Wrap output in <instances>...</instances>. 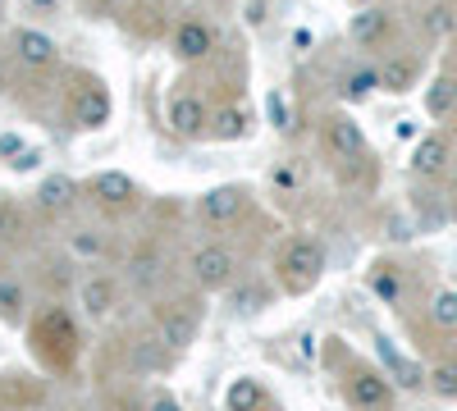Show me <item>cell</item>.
Listing matches in <instances>:
<instances>
[{"label":"cell","instance_id":"13","mask_svg":"<svg viewBox=\"0 0 457 411\" xmlns=\"http://www.w3.org/2000/svg\"><path fill=\"white\" fill-rule=\"evenodd\" d=\"M389 32H394V14L385 5H361L353 14V23H348V37H353L357 46H379Z\"/></svg>","mask_w":457,"mask_h":411},{"label":"cell","instance_id":"24","mask_svg":"<svg viewBox=\"0 0 457 411\" xmlns=\"http://www.w3.org/2000/svg\"><path fill=\"white\" fill-rule=\"evenodd\" d=\"M430 325L444 329V333L457 329V288H439V292L430 297Z\"/></svg>","mask_w":457,"mask_h":411},{"label":"cell","instance_id":"18","mask_svg":"<svg viewBox=\"0 0 457 411\" xmlns=\"http://www.w3.org/2000/svg\"><path fill=\"white\" fill-rule=\"evenodd\" d=\"M37 206H42L46 215H69L73 206H79V188H73V178L46 174L42 188H37Z\"/></svg>","mask_w":457,"mask_h":411},{"label":"cell","instance_id":"37","mask_svg":"<svg viewBox=\"0 0 457 411\" xmlns=\"http://www.w3.org/2000/svg\"><path fill=\"white\" fill-rule=\"evenodd\" d=\"M357 5H375V0H357Z\"/></svg>","mask_w":457,"mask_h":411},{"label":"cell","instance_id":"4","mask_svg":"<svg viewBox=\"0 0 457 411\" xmlns=\"http://www.w3.org/2000/svg\"><path fill=\"white\" fill-rule=\"evenodd\" d=\"M187 275H193L197 288L215 292V288H228L238 275V256L234 247H224V242H202L193 256H187Z\"/></svg>","mask_w":457,"mask_h":411},{"label":"cell","instance_id":"26","mask_svg":"<svg viewBox=\"0 0 457 411\" xmlns=\"http://www.w3.org/2000/svg\"><path fill=\"white\" fill-rule=\"evenodd\" d=\"M430 393H439L444 402H457V361L453 357L430 370Z\"/></svg>","mask_w":457,"mask_h":411},{"label":"cell","instance_id":"29","mask_svg":"<svg viewBox=\"0 0 457 411\" xmlns=\"http://www.w3.org/2000/svg\"><path fill=\"white\" fill-rule=\"evenodd\" d=\"M165 361H170V348L161 339H146V343L133 348V366L137 370H165Z\"/></svg>","mask_w":457,"mask_h":411},{"label":"cell","instance_id":"19","mask_svg":"<svg viewBox=\"0 0 457 411\" xmlns=\"http://www.w3.org/2000/svg\"><path fill=\"white\" fill-rule=\"evenodd\" d=\"M366 284H370V292H375L385 307H398V302H403V275H398V266H389V260L370 266Z\"/></svg>","mask_w":457,"mask_h":411},{"label":"cell","instance_id":"30","mask_svg":"<svg viewBox=\"0 0 457 411\" xmlns=\"http://www.w3.org/2000/svg\"><path fill=\"white\" fill-rule=\"evenodd\" d=\"M151 279H156V256L129 260V284H133V288H151Z\"/></svg>","mask_w":457,"mask_h":411},{"label":"cell","instance_id":"25","mask_svg":"<svg viewBox=\"0 0 457 411\" xmlns=\"http://www.w3.org/2000/svg\"><path fill=\"white\" fill-rule=\"evenodd\" d=\"M375 87H379V69H353V73H343V83H338L343 101H366Z\"/></svg>","mask_w":457,"mask_h":411},{"label":"cell","instance_id":"34","mask_svg":"<svg viewBox=\"0 0 457 411\" xmlns=\"http://www.w3.org/2000/svg\"><path fill=\"white\" fill-rule=\"evenodd\" d=\"M19 152H23V146H19V137H14V133L0 137V156H19Z\"/></svg>","mask_w":457,"mask_h":411},{"label":"cell","instance_id":"27","mask_svg":"<svg viewBox=\"0 0 457 411\" xmlns=\"http://www.w3.org/2000/svg\"><path fill=\"white\" fill-rule=\"evenodd\" d=\"M69 251L79 256V260H96V256H105V234H96V229L69 234Z\"/></svg>","mask_w":457,"mask_h":411},{"label":"cell","instance_id":"11","mask_svg":"<svg viewBox=\"0 0 457 411\" xmlns=\"http://www.w3.org/2000/svg\"><path fill=\"white\" fill-rule=\"evenodd\" d=\"M325 142L338 160H361L366 156V133L357 128V119L348 115H329L325 119Z\"/></svg>","mask_w":457,"mask_h":411},{"label":"cell","instance_id":"2","mask_svg":"<svg viewBox=\"0 0 457 411\" xmlns=\"http://www.w3.org/2000/svg\"><path fill=\"white\" fill-rule=\"evenodd\" d=\"M325 275V247L316 238H288L279 251V279L288 292H307Z\"/></svg>","mask_w":457,"mask_h":411},{"label":"cell","instance_id":"10","mask_svg":"<svg viewBox=\"0 0 457 411\" xmlns=\"http://www.w3.org/2000/svg\"><path fill=\"white\" fill-rule=\"evenodd\" d=\"M215 51V28L206 19H183L174 28V55L183 64H193V60H206Z\"/></svg>","mask_w":457,"mask_h":411},{"label":"cell","instance_id":"7","mask_svg":"<svg viewBox=\"0 0 457 411\" xmlns=\"http://www.w3.org/2000/svg\"><path fill=\"white\" fill-rule=\"evenodd\" d=\"M87 197H92L96 206H105V210H129V206L137 201V183H133L129 174H120V169H101V174L87 183Z\"/></svg>","mask_w":457,"mask_h":411},{"label":"cell","instance_id":"31","mask_svg":"<svg viewBox=\"0 0 457 411\" xmlns=\"http://www.w3.org/2000/svg\"><path fill=\"white\" fill-rule=\"evenodd\" d=\"M265 110H270V124H275V128H293V124H288V101H284V92H275L270 101H265Z\"/></svg>","mask_w":457,"mask_h":411},{"label":"cell","instance_id":"21","mask_svg":"<svg viewBox=\"0 0 457 411\" xmlns=\"http://www.w3.org/2000/svg\"><path fill=\"white\" fill-rule=\"evenodd\" d=\"M23 316H28V288H23L19 275H5V279H0V320L19 325Z\"/></svg>","mask_w":457,"mask_h":411},{"label":"cell","instance_id":"35","mask_svg":"<svg viewBox=\"0 0 457 411\" xmlns=\"http://www.w3.org/2000/svg\"><path fill=\"white\" fill-rule=\"evenodd\" d=\"M0 92H5V60H0Z\"/></svg>","mask_w":457,"mask_h":411},{"label":"cell","instance_id":"8","mask_svg":"<svg viewBox=\"0 0 457 411\" xmlns=\"http://www.w3.org/2000/svg\"><path fill=\"white\" fill-rule=\"evenodd\" d=\"M243 206H247V188H238V183H220V188L202 193L197 215H202L206 224H228V219L243 215Z\"/></svg>","mask_w":457,"mask_h":411},{"label":"cell","instance_id":"36","mask_svg":"<svg viewBox=\"0 0 457 411\" xmlns=\"http://www.w3.org/2000/svg\"><path fill=\"white\" fill-rule=\"evenodd\" d=\"M448 215H453V219H457V197H453V206H448Z\"/></svg>","mask_w":457,"mask_h":411},{"label":"cell","instance_id":"38","mask_svg":"<svg viewBox=\"0 0 457 411\" xmlns=\"http://www.w3.org/2000/svg\"><path fill=\"white\" fill-rule=\"evenodd\" d=\"M453 128H457V115H453Z\"/></svg>","mask_w":457,"mask_h":411},{"label":"cell","instance_id":"20","mask_svg":"<svg viewBox=\"0 0 457 411\" xmlns=\"http://www.w3.org/2000/svg\"><path fill=\"white\" fill-rule=\"evenodd\" d=\"M261 407H265V389L252 375H238L224 389V411H261Z\"/></svg>","mask_w":457,"mask_h":411},{"label":"cell","instance_id":"14","mask_svg":"<svg viewBox=\"0 0 457 411\" xmlns=\"http://www.w3.org/2000/svg\"><path fill=\"white\" fill-rule=\"evenodd\" d=\"M114 302H120V284H114L110 275H92V279L79 284V307H83V316L105 320V316L114 311Z\"/></svg>","mask_w":457,"mask_h":411},{"label":"cell","instance_id":"32","mask_svg":"<svg viewBox=\"0 0 457 411\" xmlns=\"http://www.w3.org/2000/svg\"><path fill=\"white\" fill-rule=\"evenodd\" d=\"M146 411H183V407H179V398H174V393H151Z\"/></svg>","mask_w":457,"mask_h":411},{"label":"cell","instance_id":"3","mask_svg":"<svg viewBox=\"0 0 457 411\" xmlns=\"http://www.w3.org/2000/svg\"><path fill=\"white\" fill-rule=\"evenodd\" d=\"M343 398L357 411H394V380L385 370H370V366H353L343 375Z\"/></svg>","mask_w":457,"mask_h":411},{"label":"cell","instance_id":"12","mask_svg":"<svg viewBox=\"0 0 457 411\" xmlns=\"http://www.w3.org/2000/svg\"><path fill=\"white\" fill-rule=\"evenodd\" d=\"M379 69V87L385 92H394V96H403V92H411L416 83H421V60L416 55H407V51H398V55H385L375 64Z\"/></svg>","mask_w":457,"mask_h":411},{"label":"cell","instance_id":"15","mask_svg":"<svg viewBox=\"0 0 457 411\" xmlns=\"http://www.w3.org/2000/svg\"><path fill=\"white\" fill-rule=\"evenodd\" d=\"M14 51H19V60H23L28 69H55V60H60L55 37L37 32V28H19V32H14Z\"/></svg>","mask_w":457,"mask_h":411},{"label":"cell","instance_id":"23","mask_svg":"<svg viewBox=\"0 0 457 411\" xmlns=\"http://www.w3.org/2000/svg\"><path fill=\"white\" fill-rule=\"evenodd\" d=\"M211 137H215V142H238V137H247V115H243V110H234V105L215 110V115H211Z\"/></svg>","mask_w":457,"mask_h":411},{"label":"cell","instance_id":"33","mask_svg":"<svg viewBox=\"0 0 457 411\" xmlns=\"http://www.w3.org/2000/svg\"><path fill=\"white\" fill-rule=\"evenodd\" d=\"M448 14H453L448 5H435V14H430V28H435V32H448V23H453Z\"/></svg>","mask_w":457,"mask_h":411},{"label":"cell","instance_id":"1","mask_svg":"<svg viewBox=\"0 0 457 411\" xmlns=\"http://www.w3.org/2000/svg\"><path fill=\"white\" fill-rule=\"evenodd\" d=\"M79 329H73L69 311L64 307H46L42 316L32 320V352L42 357L46 370H73V361H79Z\"/></svg>","mask_w":457,"mask_h":411},{"label":"cell","instance_id":"9","mask_svg":"<svg viewBox=\"0 0 457 411\" xmlns=\"http://www.w3.org/2000/svg\"><path fill=\"white\" fill-rule=\"evenodd\" d=\"M375 352H379V366H385V375L398 384V389H426L430 384V375L416 361H407L398 348H394V339H385V333H379L375 339Z\"/></svg>","mask_w":457,"mask_h":411},{"label":"cell","instance_id":"16","mask_svg":"<svg viewBox=\"0 0 457 411\" xmlns=\"http://www.w3.org/2000/svg\"><path fill=\"white\" fill-rule=\"evenodd\" d=\"M448 160H453V142L444 133H430L416 142V152H411V169L421 174V178H439L448 174Z\"/></svg>","mask_w":457,"mask_h":411},{"label":"cell","instance_id":"6","mask_svg":"<svg viewBox=\"0 0 457 411\" xmlns=\"http://www.w3.org/2000/svg\"><path fill=\"white\" fill-rule=\"evenodd\" d=\"M165 119H170V133L183 137V142H197L202 133H211V110H206V101L197 92H179L170 101V115Z\"/></svg>","mask_w":457,"mask_h":411},{"label":"cell","instance_id":"22","mask_svg":"<svg viewBox=\"0 0 457 411\" xmlns=\"http://www.w3.org/2000/svg\"><path fill=\"white\" fill-rule=\"evenodd\" d=\"M426 115L430 119H453L457 115V78H435L430 92H426Z\"/></svg>","mask_w":457,"mask_h":411},{"label":"cell","instance_id":"28","mask_svg":"<svg viewBox=\"0 0 457 411\" xmlns=\"http://www.w3.org/2000/svg\"><path fill=\"white\" fill-rule=\"evenodd\" d=\"M265 307V284H256V279H243L238 288H234V311H243V316H256Z\"/></svg>","mask_w":457,"mask_h":411},{"label":"cell","instance_id":"5","mask_svg":"<svg viewBox=\"0 0 457 411\" xmlns=\"http://www.w3.org/2000/svg\"><path fill=\"white\" fill-rule=\"evenodd\" d=\"M197 329H202V316H197V307H187V302H170V307L156 311V339L170 352H187V348H193Z\"/></svg>","mask_w":457,"mask_h":411},{"label":"cell","instance_id":"17","mask_svg":"<svg viewBox=\"0 0 457 411\" xmlns=\"http://www.w3.org/2000/svg\"><path fill=\"white\" fill-rule=\"evenodd\" d=\"M105 119H110V92L92 78V83H83L79 101H73V124L79 128H101Z\"/></svg>","mask_w":457,"mask_h":411}]
</instances>
